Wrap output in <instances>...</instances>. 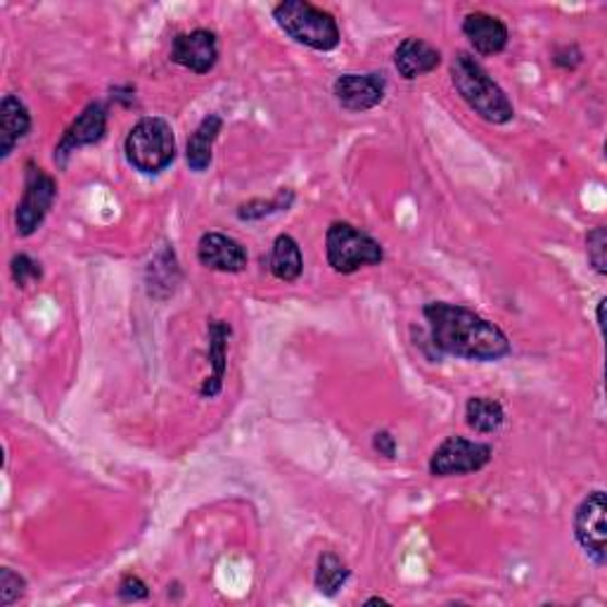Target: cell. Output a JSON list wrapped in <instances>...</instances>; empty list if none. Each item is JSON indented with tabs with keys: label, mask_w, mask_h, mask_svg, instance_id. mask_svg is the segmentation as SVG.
<instances>
[{
	"label": "cell",
	"mask_w": 607,
	"mask_h": 607,
	"mask_svg": "<svg viewBox=\"0 0 607 607\" xmlns=\"http://www.w3.org/2000/svg\"><path fill=\"white\" fill-rule=\"evenodd\" d=\"M432 347L446 357L493 363L511 357L513 345L497 323L479 316L468 306L430 302L422 308Z\"/></svg>",
	"instance_id": "cell-1"
},
{
	"label": "cell",
	"mask_w": 607,
	"mask_h": 607,
	"mask_svg": "<svg viewBox=\"0 0 607 607\" xmlns=\"http://www.w3.org/2000/svg\"><path fill=\"white\" fill-rule=\"evenodd\" d=\"M451 83L479 119L487 124L503 126L513 121L515 107L511 97L499 86L472 52L458 50L451 60Z\"/></svg>",
	"instance_id": "cell-2"
},
{
	"label": "cell",
	"mask_w": 607,
	"mask_h": 607,
	"mask_svg": "<svg viewBox=\"0 0 607 607\" xmlns=\"http://www.w3.org/2000/svg\"><path fill=\"white\" fill-rule=\"evenodd\" d=\"M278 30L290 36L294 44L318 52H330L340 46V24L328 10L316 8L308 0H282L273 8Z\"/></svg>",
	"instance_id": "cell-3"
},
{
	"label": "cell",
	"mask_w": 607,
	"mask_h": 607,
	"mask_svg": "<svg viewBox=\"0 0 607 607\" xmlns=\"http://www.w3.org/2000/svg\"><path fill=\"white\" fill-rule=\"evenodd\" d=\"M176 136L162 117H143L124 140V157L136 172L154 176L176 162Z\"/></svg>",
	"instance_id": "cell-4"
},
{
	"label": "cell",
	"mask_w": 607,
	"mask_h": 607,
	"mask_svg": "<svg viewBox=\"0 0 607 607\" xmlns=\"http://www.w3.org/2000/svg\"><path fill=\"white\" fill-rule=\"evenodd\" d=\"M326 257L335 273L351 276L365 266L385 261V247L347 221H332L326 231Z\"/></svg>",
	"instance_id": "cell-5"
},
{
	"label": "cell",
	"mask_w": 607,
	"mask_h": 607,
	"mask_svg": "<svg viewBox=\"0 0 607 607\" xmlns=\"http://www.w3.org/2000/svg\"><path fill=\"white\" fill-rule=\"evenodd\" d=\"M58 200V180L44 172L36 162L24 164V192L15 211V225L20 237H32Z\"/></svg>",
	"instance_id": "cell-6"
},
{
	"label": "cell",
	"mask_w": 607,
	"mask_h": 607,
	"mask_svg": "<svg viewBox=\"0 0 607 607\" xmlns=\"http://www.w3.org/2000/svg\"><path fill=\"white\" fill-rule=\"evenodd\" d=\"M493 458L491 444L468 440V436H446V440L434 448L430 458L432 477H463L485 470Z\"/></svg>",
	"instance_id": "cell-7"
},
{
	"label": "cell",
	"mask_w": 607,
	"mask_h": 607,
	"mask_svg": "<svg viewBox=\"0 0 607 607\" xmlns=\"http://www.w3.org/2000/svg\"><path fill=\"white\" fill-rule=\"evenodd\" d=\"M607 501L605 491L596 489L579 503L574 513V536L579 546L584 548L588 560H593L598 568H605L607 562Z\"/></svg>",
	"instance_id": "cell-8"
},
{
	"label": "cell",
	"mask_w": 607,
	"mask_h": 607,
	"mask_svg": "<svg viewBox=\"0 0 607 607\" xmlns=\"http://www.w3.org/2000/svg\"><path fill=\"white\" fill-rule=\"evenodd\" d=\"M107 136V107L103 103H89L81 109V115L67 126L60 143L55 145V164L65 168L69 157L81 148L97 145Z\"/></svg>",
	"instance_id": "cell-9"
},
{
	"label": "cell",
	"mask_w": 607,
	"mask_h": 607,
	"mask_svg": "<svg viewBox=\"0 0 607 607\" xmlns=\"http://www.w3.org/2000/svg\"><path fill=\"white\" fill-rule=\"evenodd\" d=\"M332 93H335V101L340 103L342 109L361 115V112L375 109L380 103L385 101L387 77L383 72L342 74V77H337Z\"/></svg>",
	"instance_id": "cell-10"
},
{
	"label": "cell",
	"mask_w": 607,
	"mask_h": 607,
	"mask_svg": "<svg viewBox=\"0 0 607 607\" xmlns=\"http://www.w3.org/2000/svg\"><path fill=\"white\" fill-rule=\"evenodd\" d=\"M219 38L209 30H192L178 34L172 44V62L192 74H209L219 62Z\"/></svg>",
	"instance_id": "cell-11"
},
{
	"label": "cell",
	"mask_w": 607,
	"mask_h": 607,
	"mask_svg": "<svg viewBox=\"0 0 607 607\" xmlns=\"http://www.w3.org/2000/svg\"><path fill=\"white\" fill-rule=\"evenodd\" d=\"M197 261L217 273H243L247 268V249L225 233H205L197 243Z\"/></svg>",
	"instance_id": "cell-12"
},
{
	"label": "cell",
	"mask_w": 607,
	"mask_h": 607,
	"mask_svg": "<svg viewBox=\"0 0 607 607\" xmlns=\"http://www.w3.org/2000/svg\"><path fill=\"white\" fill-rule=\"evenodd\" d=\"M463 36L468 38L472 50L482 58H491L505 50L511 32H507L505 22L489 15V12H470L463 20Z\"/></svg>",
	"instance_id": "cell-13"
},
{
	"label": "cell",
	"mask_w": 607,
	"mask_h": 607,
	"mask_svg": "<svg viewBox=\"0 0 607 607\" xmlns=\"http://www.w3.org/2000/svg\"><path fill=\"white\" fill-rule=\"evenodd\" d=\"M442 65V50L428 44L425 38L408 36L394 50V67L401 79L416 81L425 74H432Z\"/></svg>",
	"instance_id": "cell-14"
},
{
	"label": "cell",
	"mask_w": 607,
	"mask_h": 607,
	"mask_svg": "<svg viewBox=\"0 0 607 607\" xmlns=\"http://www.w3.org/2000/svg\"><path fill=\"white\" fill-rule=\"evenodd\" d=\"M32 131L30 107L15 93H8L0 103V160H8Z\"/></svg>",
	"instance_id": "cell-15"
},
{
	"label": "cell",
	"mask_w": 607,
	"mask_h": 607,
	"mask_svg": "<svg viewBox=\"0 0 607 607\" xmlns=\"http://www.w3.org/2000/svg\"><path fill=\"white\" fill-rule=\"evenodd\" d=\"M209 363L211 375L205 380L200 394L205 399H214L223 389V377L229 371V340L233 328L225 320H209Z\"/></svg>",
	"instance_id": "cell-16"
},
{
	"label": "cell",
	"mask_w": 607,
	"mask_h": 607,
	"mask_svg": "<svg viewBox=\"0 0 607 607\" xmlns=\"http://www.w3.org/2000/svg\"><path fill=\"white\" fill-rule=\"evenodd\" d=\"M223 131V119L221 115H207L197 129L190 133L188 145H186V162L190 172L205 174L211 166V157H214V143Z\"/></svg>",
	"instance_id": "cell-17"
},
{
	"label": "cell",
	"mask_w": 607,
	"mask_h": 607,
	"mask_svg": "<svg viewBox=\"0 0 607 607\" xmlns=\"http://www.w3.org/2000/svg\"><path fill=\"white\" fill-rule=\"evenodd\" d=\"M268 271L280 282H296L304 273V254L296 240L282 233L273 240L271 254H268Z\"/></svg>",
	"instance_id": "cell-18"
},
{
	"label": "cell",
	"mask_w": 607,
	"mask_h": 607,
	"mask_svg": "<svg viewBox=\"0 0 607 607\" xmlns=\"http://www.w3.org/2000/svg\"><path fill=\"white\" fill-rule=\"evenodd\" d=\"M505 411L501 401L489 397H472L465 404V425L479 434H493L503 428Z\"/></svg>",
	"instance_id": "cell-19"
},
{
	"label": "cell",
	"mask_w": 607,
	"mask_h": 607,
	"mask_svg": "<svg viewBox=\"0 0 607 607\" xmlns=\"http://www.w3.org/2000/svg\"><path fill=\"white\" fill-rule=\"evenodd\" d=\"M351 570L347 568V562L337 556V553H323L316 562V574H314V584L318 588V593L328 598H335L340 588L349 582Z\"/></svg>",
	"instance_id": "cell-20"
},
{
	"label": "cell",
	"mask_w": 607,
	"mask_h": 607,
	"mask_svg": "<svg viewBox=\"0 0 607 607\" xmlns=\"http://www.w3.org/2000/svg\"><path fill=\"white\" fill-rule=\"evenodd\" d=\"M296 200L292 188H280L271 200H249L237 207V219L240 221H259L266 217H273L278 211H288Z\"/></svg>",
	"instance_id": "cell-21"
},
{
	"label": "cell",
	"mask_w": 607,
	"mask_h": 607,
	"mask_svg": "<svg viewBox=\"0 0 607 607\" xmlns=\"http://www.w3.org/2000/svg\"><path fill=\"white\" fill-rule=\"evenodd\" d=\"M586 254L588 264L598 276H607V231L605 225H596L586 235Z\"/></svg>",
	"instance_id": "cell-22"
},
{
	"label": "cell",
	"mask_w": 607,
	"mask_h": 607,
	"mask_svg": "<svg viewBox=\"0 0 607 607\" xmlns=\"http://www.w3.org/2000/svg\"><path fill=\"white\" fill-rule=\"evenodd\" d=\"M10 273L20 288H30L32 282H38L44 278V268H40V264L32 259L30 254H15L10 261Z\"/></svg>",
	"instance_id": "cell-23"
},
{
	"label": "cell",
	"mask_w": 607,
	"mask_h": 607,
	"mask_svg": "<svg viewBox=\"0 0 607 607\" xmlns=\"http://www.w3.org/2000/svg\"><path fill=\"white\" fill-rule=\"evenodd\" d=\"M24 593H26V579L22 574H17L10 568L0 570V605L10 607L12 603H17Z\"/></svg>",
	"instance_id": "cell-24"
},
{
	"label": "cell",
	"mask_w": 607,
	"mask_h": 607,
	"mask_svg": "<svg viewBox=\"0 0 607 607\" xmlns=\"http://www.w3.org/2000/svg\"><path fill=\"white\" fill-rule=\"evenodd\" d=\"M117 593H119V598L124 603H138V600H145L150 596V588L138 574H126L119 582Z\"/></svg>",
	"instance_id": "cell-25"
},
{
	"label": "cell",
	"mask_w": 607,
	"mask_h": 607,
	"mask_svg": "<svg viewBox=\"0 0 607 607\" xmlns=\"http://www.w3.org/2000/svg\"><path fill=\"white\" fill-rule=\"evenodd\" d=\"M553 65L562 72H574V69L584 62V52L576 44H562L553 50Z\"/></svg>",
	"instance_id": "cell-26"
},
{
	"label": "cell",
	"mask_w": 607,
	"mask_h": 607,
	"mask_svg": "<svg viewBox=\"0 0 607 607\" xmlns=\"http://www.w3.org/2000/svg\"><path fill=\"white\" fill-rule=\"evenodd\" d=\"M373 448L377 451L380 456L394 460V458H397V448H399L397 446V436H394L387 430H380V432L373 434Z\"/></svg>",
	"instance_id": "cell-27"
},
{
	"label": "cell",
	"mask_w": 607,
	"mask_h": 607,
	"mask_svg": "<svg viewBox=\"0 0 607 607\" xmlns=\"http://www.w3.org/2000/svg\"><path fill=\"white\" fill-rule=\"evenodd\" d=\"M605 300L598 302V328H600V335L605 337Z\"/></svg>",
	"instance_id": "cell-28"
},
{
	"label": "cell",
	"mask_w": 607,
	"mask_h": 607,
	"mask_svg": "<svg viewBox=\"0 0 607 607\" xmlns=\"http://www.w3.org/2000/svg\"><path fill=\"white\" fill-rule=\"evenodd\" d=\"M365 605H389V600H385V598H369V600H365Z\"/></svg>",
	"instance_id": "cell-29"
}]
</instances>
